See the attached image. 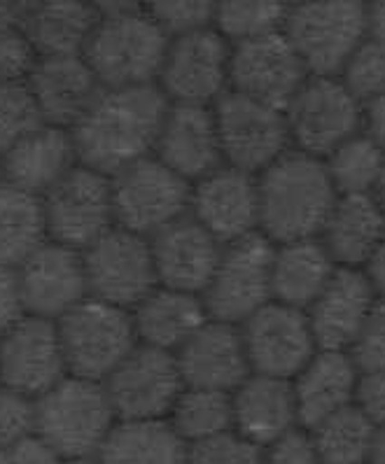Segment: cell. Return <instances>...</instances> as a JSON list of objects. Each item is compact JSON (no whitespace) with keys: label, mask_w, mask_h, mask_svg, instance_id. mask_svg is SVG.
Returning <instances> with one entry per match:
<instances>
[{"label":"cell","mask_w":385,"mask_h":464,"mask_svg":"<svg viewBox=\"0 0 385 464\" xmlns=\"http://www.w3.org/2000/svg\"><path fill=\"white\" fill-rule=\"evenodd\" d=\"M379 427L358 406L336 411L313 430L315 450L322 464H364Z\"/></svg>","instance_id":"34"},{"label":"cell","mask_w":385,"mask_h":464,"mask_svg":"<svg viewBox=\"0 0 385 464\" xmlns=\"http://www.w3.org/2000/svg\"><path fill=\"white\" fill-rule=\"evenodd\" d=\"M236 434L255 446H271L297 420V399L290 381L253 373L231 394Z\"/></svg>","instance_id":"27"},{"label":"cell","mask_w":385,"mask_h":464,"mask_svg":"<svg viewBox=\"0 0 385 464\" xmlns=\"http://www.w3.org/2000/svg\"><path fill=\"white\" fill-rule=\"evenodd\" d=\"M188 443L168 420L117 422L101 446L99 464H185Z\"/></svg>","instance_id":"32"},{"label":"cell","mask_w":385,"mask_h":464,"mask_svg":"<svg viewBox=\"0 0 385 464\" xmlns=\"http://www.w3.org/2000/svg\"><path fill=\"white\" fill-rule=\"evenodd\" d=\"M44 241L40 197L0 180V266L17 268Z\"/></svg>","instance_id":"33"},{"label":"cell","mask_w":385,"mask_h":464,"mask_svg":"<svg viewBox=\"0 0 385 464\" xmlns=\"http://www.w3.org/2000/svg\"><path fill=\"white\" fill-rule=\"evenodd\" d=\"M168 105L157 84L103 89L71 129L80 164L112 178L152 157Z\"/></svg>","instance_id":"1"},{"label":"cell","mask_w":385,"mask_h":464,"mask_svg":"<svg viewBox=\"0 0 385 464\" xmlns=\"http://www.w3.org/2000/svg\"><path fill=\"white\" fill-rule=\"evenodd\" d=\"M99 19L96 3L50 0L31 3L22 28L38 56H77L87 50Z\"/></svg>","instance_id":"30"},{"label":"cell","mask_w":385,"mask_h":464,"mask_svg":"<svg viewBox=\"0 0 385 464\" xmlns=\"http://www.w3.org/2000/svg\"><path fill=\"white\" fill-rule=\"evenodd\" d=\"M241 334L253 373L283 381L297 378L318 348L308 317L283 304H266L243 323Z\"/></svg>","instance_id":"17"},{"label":"cell","mask_w":385,"mask_h":464,"mask_svg":"<svg viewBox=\"0 0 385 464\" xmlns=\"http://www.w3.org/2000/svg\"><path fill=\"white\" fill-rule=\"evenodd\" d=\"M320 236L334 262L358 268L371 259L383 241L385 213L371 194L339 197Z\"/></svg>","instance_id":"29"},{"label":"cell","mask_w":385,"mask_h":464,"mask_svg":"<svg viewBox=\"0 0 385 464\" xmlns=\"http://www.w3.org/2000/svg\"><path fill=\"white\" fill-rule=\"evenodd\" d=\"M367 276L374 285L376 295L385 296V236L374 255H371V259L367 262Z\"/></svg>","instance_id":"50"},{"label":"cell","mask_w":385,"mask_h":464,"mask_svg":"<svg viewBox=\"0 0 385 464\" xmlns=\"http://www.w3.org/2000/svg\"><path fill=\"white\" fill-rule=\"evenodd\" d=\"M213 115L226 166L255 175L287 152L290 129L283 110L229 89L213 105Z\"/></svg>","instance_id":"12"},{"label":"cell","mask_w":385,"mask_h":464,"mask_svg":"<svg viewBox=\"0 0 385 464\" xmlns=\"http://www.w3.org/2000/svg\"><path fill=\"white\" fill-rule=\"evenodd\" d=\"M120 422L166 420L185 390L173 353L138 343L103 381Z\"/></svg>","instance_id":"13"},{"label":"cell","mask_w":385,"mask_h":464,"mask_svg":"<svg viewBox=\"0 0 385 464\" xmlns=\"http://www.w3.org/2000/svg\"><path fill=\"white\" fill-rule=\"evenodd\" d=\"M306 80V66L283 31L243 40L231 47V92L285 112Z\"/></svg>","instance_id":"15"},{"label":"cell","mask_w":385,"mask_h":464,"mask_svg":"<svg viewBox=\"0 0 385 464\" xmlns=\"http://www.w3.org/2000/svg\"><path fill=\"white\" fill-rule=\"evenodd\" d=\"M24 315H26V308H24L22 290H19L17 271L10 266H0V336Z\"/></svg>","instance_id":"47"},{"label":"cell","mask_w":385,"mask_h":464,"mask_svg":"<svg viewBox=\"0 0 385 464\" xmlns=\"http://www.w3.org/2000/svg\"><path fill=\"white\" fill-rule=\"evenodd\" d=\"M274 255V243L259 231L225 246L204 292L208 315L220 323L243 324L262 311L271 299Z\"/></svg>","instance_id":"10"},{"label":"cell","mask_w":385,"mask_h":464,"mask_svg":"<svg viewBox=\"0 0 385 464\" xmlns=\"http://www.w3.org/2000/svg\"><path fill=\"white\" fill-rule=\"evenodd\" d=\"M68 373L103 382L127 360L138 341L133 313L87 296L56 320Z\"/></svg>","instance_id":"6"},{"label":"cell","mask_w":385,"mask_h":464,"mask_svg":"<svg viewBox=\"0 0 385 464\" xmlns=\"http://www.w3.org/2000/svg\"><path fill=\"white\" fill-rule=\"evenodd\" d=\"M334 259L315 238L285 243L271 266V296L290 308H308L334 274Z\"/></svg>","instance_id":"31"},{"label":"cell","mask_w":385,"mask_h":464,"mask_svg":"<svg viewBox=\"0 0 385 464\" xmlns=\"http://www.w3.org/2000/svg\"><path fill=\"white\" fill-rule=\"evenodd\" d=\"M376 306V290L358 268H336L325 290L311 304L308 324L320 350L346 353L358 343L360 334Z\"/></svg>","instance_id":"21"},{"label":"cell","mask_w":385,"mask_h":464,"mask_svg":"<svg viewBox=\"0 0 385 464\" xmlns=\"http://www.w3.org/2000/svg\"><path fill=\"white\" fill-rule=\"evenodd\" d=\"M369 40L385 52V3L369 5Z\"/></svg>","instance_id":"51"},{"label":"cell","mask_w":385,"mask_h":464,"mask_svg":"<svg viewBox=\"0 0 385 464\" xmlns=\"http://www.w3.org/2000/svg\"><path fill=\"white\" fill-rule=\"evenodd\" d=\"M28 89L34 93L44 124L71 131L99 99L103 84L84 54L40 56L28 77Z\"/></svg>","instance_id":"24"},{"label":"cell","mask_w":385,"mask_h":464,"mask_svg":"<svg viewBox=\"0 0 385 464\" xmlns=\"http://www.w3.org/2000/svg\"><path fill=\"white\" fill-rule=\"evenodd\" d=\"M154 157L192 185L220 169L225 159L213 105H168Z\"/></svg>","instance_id":"23"},{"label":"cell","mask_w":385,"mask_h":464,"mask_svg":"<svg viewBox=\"0 0 385 464\" xmlns=\"http://www.w3.org/2000/svg\"><path fill=\"white\" fill-rule=\"evenodd\" d=\"M215 3L176 0V3H149L145 5L152 22L168 35V40L197 34L215 24Z\"/></svg>","instance_id":"40"},{"label":"cell","mask_w":385,"mask_h":464,"mask_svg":"<svg viewBox=\"0 0 385 464\" xmlns=\"http://www.w3.org/2000/svg\"><path fill=\"white\" fill-rule=\"evenodd\" d=\"M364 124H367L369 136L379 142L385 150V92H380L371 103L364 108Z\"/></svg>","instance_id":"49"},{"label":"cell","mask_w":385,"mask_h":464,"mask_svg":"<svg viewBox=\"0 0 385 464\" xmlns=\"http://www.w3.org/2000/svg\"><path fill=\"white\" fill-rule=\"evenodd\" d=\"M371 197L376 198V203H379L380 210L385 213V166H383V170H380V178H379V182H376L374 194H371Z\"/></svg>","instance_id":"54"},{"label":"cell","mask_w":385,"mask_h":464,"mask_svg":"<svg viewBox=\"0 0 385 464\" xmlns=\"http://www.w3.org/2000/svg\"><path fill=\"white\" fill-rule=\"evenodd\" d=\"M26 315L59 320L89 296L82 252L47 241L17 268Z\"/></svg>","instance_id":"18"},{"label":"cell","mask_w":385,"mask_h":464,"mask_svg":"<svg viewBox=\"0 0 385 464\" xmlns=\"http://www.w3.org/2000/svg\"><path fill=\"white\" fill-rule=\"evenodd\" d=\"M149 243L159 285L204 296L225 250L206 227H201L192 215H185L154 234Z\"/></svg>","instance_id":"22"},{"label":"cell","mask_w":385,"mask_h":464,"mask_svg":"<svg viewBox=\"0 0 385 464\" xmlns=\"http://www.w3.org/2000/svg\"><path fill=\"white\" fill-rule=\"evenodd\" d=\"M31 3H0V28H22Z\"/></svg>","instance_id":"52"},{"label":"cell","mask_w":385,"mask_h":464,"mask_svg":"<svg viewBox=\"0 0 385 464\" xmlns=\"http://www.w3.org/2000/svg\"><path fill=\"white\" fill-rule=\"evenodd\" d=\"M265 464H322L315 450L313 437L299 430H290L275 439L265 455Z\"/></svg>","instance_id":"45"},{"label":"cell","mask_w":385,"mask_h":464,"mask_svg":"<svg viewBox=\"0 0 385 464\" xmlns=\"http://www.w3.org/2000/svg\"><path fill=\"white\" fill-rule=\"evenodd\" d=\"M63 464H99L96 458H80V459H66Z\"/></svg>","instance_id":"55"},{"label":"cell","mask_w":385,"mask_h":464,"mask_svg":"<svg viewBox=\"0 0 385 464\" xmlns=\"http://www.w3.org/2000/svg\"><path fill=\"white\" fill-rule=\"evenodd\" d=\"M89 296L112 306L133 308L159 287L152 243L140 234L112 227L82 250Z\"/></svg>","instance_id":"9"},{"label":"cell","mask_w":385,"mask_h":464,"mask_svg":"<svg viewBox=\"0 0 385 464\" xmlns=\"http://www.w3.org/2000/svg\"><path fill=\"white\" fill-rule=\"evenodd\" d=\"M285 17L287 5L283 3H222L215 7L213 26L226 43L236 44L283 31Z\"/></svg>","instance_id":"37"},{"label":"cell","mask_w":385,"mask_h":464,"mask_svg":"<svg viewBox=\"0 0 385 464\" xmlns=\"http://www.w3.org/2000/svg\"><path fill=\"white\" fill-rule=\"evenodd\" d=\"M111 182L115 222L121 229L152 238L168 224L189 215L192 182L154 154L112 175Z\"/></svg>","instance_id":"7"},{"label":"cell","mask_w":385,"mask_h":464,"mask_svg":"<svg viewBox=\"0 0 385 464\" xmlns=\"http://www.w3.org/2000/svg\"><path fill=\"white\" fill-rule=\"evenodd\" d=\"M0 464H5V453L0 450Z\"/></svg>","instance_id":"56"},{"label":"cell","mask_w":385,"mask_h":464,"mask_svg":"<svg viewBox=\"0 0 385 464\" xmlns=\"http://www.w3.org/2000/svg\"><path fill=\"white\" fill-rule=\"evenodd\" d=\"M117 422L103 382L66 376L35 399V434L63 459L96 458Z\"/></svg>","instance_id":"4"},{"label":"cell","mask_w":385,"mask_h":464,"mask_svg":"<svg viewBox=\"0 0 385 464\" xmlns=\"http://www.w3.org/2000/svg\"><path fill=\"white\" fill-rule=\"evenodd\" d=\"M96 7L101 19L84 59L103 89L157 84L171 40L152 22L145 5L96 3Z\"/></svg>","instance_id":"3"},{"label":"cell","mask_w":385,"mask_h":464,"mask_svg":"<svg viewBox=\"0 0 385 464\" xmlns=\"http://www.w3.org/2000/svg\"><path fill=\"white\" fill-rule=\"evenodd\" d=\"M369 464H385V425H380L376 430L374 446H371V453H369Z\"/></svg>","instance_id":"53"},{"label":"cell","mask_w":385,"mask_h":464,"mask_svg":"<svg viewBox=\"0 0 385 464\" xmlns=\"http://www.w3.org/2000/svg\"><path fill=\"white\" fill-rule=\"evenodd\" d=\"M339 80L360 103H371L380 92H385V52L367 40L348 59Z\"/></svg>","instance_id":"39"},{"label":"cell","mask_w":385,"mask_h":464,"mask_svg":"<svg viewBox=\"0 0 385 464\" xmlns=\"http://www.w3.org/2000/svg\"><path fill=\"white\" fill-rule=\"evenodd\" d=\"M360 369L348 353L320 350L297 376L294 399H297V420L308 430H315L336 411L355 401Z\"/></svg>","instance_id":"26"},{"label":"cell","mask_w":385,"mask_h":464,"mask_svg":"<svg viewBox=\"0 0 385 464\" xmlns=\"http://www.w3.org/2000/svg\"><path fill=\"white\" fill-rule=\"evenodd\" d=\"M285 120L299 152L320 159L358 136L364 108L339 77H311L285 108Z\"/></svg>","instance_id":"11"},{"label":"cell","mask_w":385,"mask_h":464,"mask_svg":"<svg viewBox=\"0 0 385 464\" xmlns=\"http://www.w3.org/2000/svg\"><path fill=\"white\" fill-rule=\"evenodd\" d=\"M68 373L54 320L24 315L0 336V385L38 399Z\"/></svg>","instance_id":"16"},{"label":"cell","mask_w":385,"mask_h":464,"mask_svg":"<svg viewBox=\"0 0 385 464\" xmlns=\"http://www.w3.org/2000/svg\"><path fill=\"white\" fill-rule=\"evenodd\" d=\"M259 227L281 246L322 234L336 194L325 164L303 152H285L257 180Z\"/></svg>","instance_id":"2"},{"label":"cell","mask_w":385,"mask_h":464,"mask_svg":"<svg viewBox=\"0 0 385 464\" xmlns=\"http://www.w3.org/2000/svg\"><path fill=\"white\" fill-rule=\"evenodd\" d=\"M40 201L47 238L72 250H87L117 227L111 178L89 166L77 164Z\"/></svg>","instance_id":"8"},{"label":"cell","mask_w":385,"mask_h":464,"mask_svg":"<svg viewBox=\"0 0 385 464\" xmlns=\"http://www.w3.org/2000/svg\"><path fill=\"white\" fill-rule=\"evenodd\" d=\"M77 164L80 159L72 133L68 129L43 124L17 142L5 157H0V175L10 185L43 197Z\"/></svg>","instance_id":"25"},{"label":"cell","mask_w":385,"mask_h":464,"mask_svg":"<svg viewBox=\"0 0 385 464\" xmlns=\"http://www.w3.org/2000/svg\"><path fill=\"white\" fill-rule=\"evenodd\" d=\"M131 313L138 341L173 355L210 320L204 296L164 285L145 296Z\"/></svg>","instance_id":"28"},{"label":"cell","mask_w":385,"mask_h":464,"mask_svg":"<svg viewBox=\"0 0 385 464\" xmlns=\"http://www.w3.org/2000/svg\"><path fill=\"white\" fill-rule=\"evenodd\" d=\"M38 59L24 28H0V84L28 82Z\"/></svg>","instance_id":"42"},{"label":"cell","mask_w":385,"mask_h":464,"mask_svg":"<svg viewBox=\"0 0 385 464\" xmlns=\"http://www.w3.org/2000/svg\"><path fill=\"white\" fill-rule=\"evenodd\" d=\"M189 215L222 243H236L259 227L257 180L245 170L220 166L192 185Z\"/></svg>","instance_id":"19"},{"label":"cell","mask_w":385,"mask_h":464,"mask_svg":"<svg viewBox=\"0 0 385 464\" xmlns=\"http://www.w3.org/2000/svg\"><path fill=\"white\" fill-rule=\"evenodd\" d=\"M231 47L217 28L180 35L168 43L157 87L168 103H217L229 87Z\"/></svg>","instance_id":"14"},{"label":"cell","mask_w":385,"mask_h":464,"mask_svg":"<svg viewBox=\"0 0 385 464\" xmlns=\"http://www.w3.org/2000/svg\"><path fill=\"white\" fill-rule=\"evenodd\" d=\"M43 124L28 82L0 84V157H5L17 142Z\"/></svg>","instance_id":"38"},{"label":"cell","mask_w":385,"mask_h":464,"mask_svg":"<svg viewBox=\"0 0 385 464\" xmlns=\"http://www.w3.org/2000/svg\"><path fill=\"white\" fill-rule=\"evenodd\" d=\"M385 166V150L369 133H358L327 157V173L339 197L374 194Z\"/></svg>","instance_id":"36"},{"label":"cell","mask_w":385,"mask_h":464,"mask_svg":"<svg viewBox=\"0 0 385 464\" xmlns=\"http://www.w3.org/2000/svg\"><path fill=\"white\" fill-rule=\"evenodd\" d=\"M352 362L360 372L385 369V296L376 299V306L360 334L358 343L352 345Z\"/></svg>","instance_id":"44"},{"label":"cell","mask_w":385,"mask_h":464,"mask_svg":"<svg viewBox=\"0 0 385 464\" xmlns=\"http://www.w3.org/2000/svg\"><path fill=\"white\" fill-rule=\"evenodd\" d=\"M168 422L188 446L231 431L234 427L231 394L217 390L185 388L168 415Z\"/></svg>","instance_id":"35"},{"label":"cell","mask_w":385,"mask_h":464,"mask_svg":"<svg viewBox=\"0 0 385 464\" xmlns=\"http://www.w3.org/2000/svg\"><path fill=\"white\" fill-rule=\"evenodd\" d=\"M185 388L236 392L248 381V353L238 324L210 317L188 343L176 353Z\"/></svg>","instance_id":"20"},{"label":"cell","mask_w":385,"mask_h":464,"mask_svg":"<svg viewBox=\"0 0 385 464\" xmlns=\"http://www.w3.org/2000/svg\"><path fill=\"white\" fill-rule=\"evenodd\" d=\"M355 401L358 409L367 415L376 427L385 425V369L376 372H362L355 388Z\"/></svg>","instance_id":"46"},{"label":"cell","mask_w":385,"mask_h":464,"mask_svg":"<svg viewBox=\"0 0 385 464\" xmlns=\"http://www.w3.org/2000/svg\"><path fill=\"white\" fill-rule=\"evenodd\" d=\"M185 464H265V453L241 434L225 431L213 439L189 443Z\"/></svg>","instance_id":"41"},{"label":"cell","mask_w":385,"mask_h":464,"mask_svg":"<svg viewBox=\"0 0 385 464\" xmlns=\"http://www.w3.org/2000/svg\"><path fill=\"white\" fill-rule=\"evenodd\" d=\"M66 459L56 453L50 443H44L38 434L22 439L5 450V464H63Z\"/></svg>","instance_id":"48"},{"label":"cell","mask_w":385,"mask_h":464,"mask_svg":"<svg viewBox=\"0 0 385 464\" xmlns=\"http://www.w3.org/2000/svg\"><path fill=\"white\" fill-rule=\"evenodd\" d=\"M35 434V399L0 385V450Z\"/></svg>","instance_id":"43"},{"label":"cell","mask_w":385,"mask_h":464,"mask_svg":"<svg viewBox=\"0 0 385 464\" xmlns=\"http://www.w3.org/2000/svg\"><path fill=\"white\" fill-rule=\"evenodd\" d=\"M0 180H3V175H0Z\"/></svg>","instance_id":"57"},{"label":"cell","mask_w":385,"mask_h":464,"mask_svg":"<svg viewBox=\"0 0 385 464\" xmlns=\"http://www.w3.org/2000/svg\"><path fill=\"white\" fill-rule=\"evenodd\" d=\"M283 34L311 75L336 77L369 40V5L348 0L287 5Z\"/></svg>","instance_id":"5"}]
</instances>
